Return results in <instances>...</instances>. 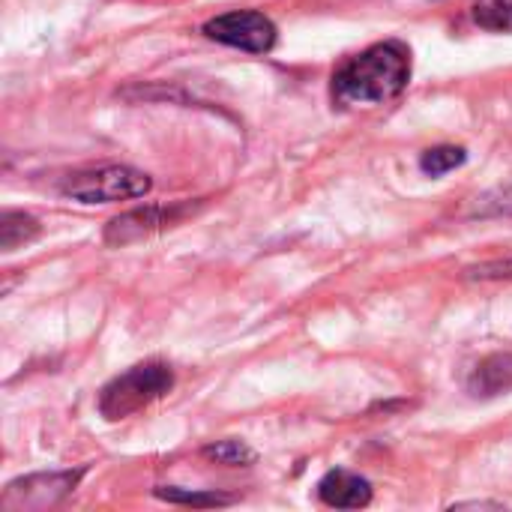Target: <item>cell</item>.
Wrapping results in <instances>:
<instances>
[{"mask_svg": "<svg viewBox=\"0 0 512 512\" xmlns=\"http://www.w3.org/2000/svg\"><path fill=\"white\" fill-rule=\"evenodd\" d=\"M204 36L249 54H267L276 48L279 30L273 24V18H267L258 9H237V12H225L216 15L204 24Z\"/></svg>", "mask_w": 512, "mask_h": 512, "instance_id": "5b68a950", "label": "cell"}, {"mask_svg": "<svg viewBox=\"0 0 512 512\" xmlns=\"http://www.w3.org/2000/svg\"><path fill=\"white\" fill-rule=\"evenodd\" d=\"M84 468L78 471H51V474H27L12 480L0 495L3 512H48L60 507L81 483Z\"/></svg>", "mask_w": 512, "mask_h": 512, "instance_id": "277c9868", "label": "cell"}, {"mask_svg": "<svg viewBox=\"0 0 512 512\" xmlns=\"http://www.w3.org/2000/svg\"><path fill=\"white\" fill-rule=\"evenodd\" d=\"M204 459L216 462V465H228V468H249L258 462V453L246 444V441H216V444H207L201 450Z\"/></svg>", "mask_w": 512, "mask_h": 512, "instance_id": "8fae6325", "label": "cell"}, {"mask_svg": "<svg viewBox=\"0 0 512 512\" xmlns=\"http://www.w3.org/2000/svg\"><path fill=\"white\" fill-rule=\"evenodd\" d=\"M411 84V48L402 39H384L336 66L330 96L336 108L387 105Z\"/></svg>", "mask_w": 512, "mask_h": 512, "instance_id": "6da1fadb", "label": "cell"}, {"mask_svg": "<svg viewBox=\"0 0 512 512\" xmlns=\"http://www.w3.org/2000/svg\"><path fill=\"white\" fill-rule=\"evenodd\" d=\"M512 390V354H489L468 375V393L477 399H495Z\"/></svg>", "mask_w": 512, "mask_h": 512, "instance_id": "ba28073f", "label": "cell"}, {"mask_svg": "<svg viewBox=\"0 0 512 512\" xmlns=\"http://www.w3.org/2000/svg\"><path fill=\"white\" fill-rule=\"evenodd\" d=\"M153 495L159 501L180 504V507H225L234 501V498L219 495V492H189V489H177V486H156Z\"/></svg>", "mask_w": 512, "mask_h": 512, "instance_id": "5bb4252c", "label": "cell"}, {"mask_svg": "<svg viewBox=\"0 0 512 512\" xmlns=\"http://www.w3.org/2000/svg\"><path fill=\"white\" fill-rule=\"evenodd\" d=\"M468 216H474V219H501V216H512V183L477 195L474 204H471V210H468Z\"/></svg>", "mask_w": 512, "mask_h": 512, "instance_id": "4fadbf2b", "label": "cell"}, {"mask_svg": "<svg viewBox=\"0 0 512 512\" xmlns=\"http://www.w3.org/2000/svg\"><path fill=\"white\" fill-rule=\"evenodd\" d=\"M468 153L465 147H456V144H441V147H432L420 156V171L426 177H444L447 171L465 165Z\"/></svg>", "mask_w": 512, "mask_h": 512, "instance_id": "7c38bea8", "label": "cell"}, {"mask_svg": "<svg viewBox=\"0 0 512 512\" xmlns=\"http://www.w3.org/2000/svg\"><path fill=\"white\" fill-rule=\"evenodd\" d=\"M465 279H474V282H501V279H512V258L474 264V267L465 270Z\"/></svg>", "mask_w": 512, "mask_h": 512, "instance_id": "9a60e30c", "label": "cell"}, {"mask_svg": "<svg viewBox=\"0 0 512 512\" xmlns=\"http://www.w3.org/2000/svg\"><path fill=\"white\" fill-rule=\"evenodd\" d=\"M372 483L354 471H345V468H336L330 474L321 477L318 483V498L321 504L327 507H336V510H363L372 504Z\"/></svg>", "mask_w": 512, "mask_h": 512, "instance_id": "52a82bcc", "label": "cell"}, {"mask_svg": "<svg viewBox=\"0 0 512 512\" xmlns=\"http://www.w3.org/2000/svg\"><path fill=\"white\" fill-rule=\"evenodd\" d=\"M57 189L78 204H114L144 198L153 189V180L132 165H96L66 174Z\"/></svg>", "mask_w": 512, "mask_h": 512, "instance_id": "3957f363", "label": "cell"}, {"mask_svg": "<svg viewBox=\"0 0 512 512\" xmlns=\"http://www.w3.org/2000/svg\"><path fill=\"white\" fill-rule=\"evenodd\" d=\"M174 369L165 360H144L108 381L99 393V414L111 423L126 420L174 390Z\"/></svg>", "mask_w": 512, "mask_h": 512, "instance_id": "7a4b0ae2", "label": "cell"}, {"mask_svg": "<svg viewBox=\"0 0 512 512\" xmlns=\"http://www.w3.org/2000/svg\"><path fill=\"white\" fill-rule=\"evenodd\" d=\"M474 24L492 33H512V0H474Z\"/></svg>", "mask_w": 512, "mask_h": 512, "instance_id": "30bf717a", "label": "cell"}, {"mask_svg": "<svg viewBox=\"0 0 512 512\" xmlns=\"http://www.w3.org/2000/svg\"><path fill=\"white\" fill-rule=\"evenodd\" d=\"M42 231L39 219L21 210H3L0 213V249L3 252H15L18 246L36 240Z\"/></svg>", "mask_w": 512, "mask_h": 512, "instance_id": "9c48e42d", "label": "cell"}, {"mask_svg": "<svg viewBox=\"0 0 512 512\" xmlns=\"http://www.w3.org/2000/svg\"><path fill=\"white\" fill-rule=\"evenodd\" d=\"M198 204L192 201H174V204H144V207H135V210H126L120 216H114L105 231H102V240L105 246H129V243H138L156 231H165L177 222H183L189 213H195Z\"/></svg>", "mask_w": 512, "mask_h": 512, "instance_id": "8992f818", "label": "cell"}, {"mask_svg": "<svg viewBox=\"0 0 512 512\" xmlns=\"http://www.w3.org/2000/svg\"><path fill=\"white\" fill-rule=\"evenodd\" d=\"M453 510H504V504H498V501H459V504H453Z\"/></svg>", "mask_w": 512, "mask_h": 512, "instance_id": "2e32d148", "label": "cell"}]
</instances>
